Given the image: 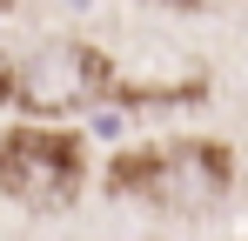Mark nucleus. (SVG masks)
Wrapping results in <instances>:
<instances>
[{
  "instance_id": "obj_4",
  "label": "nucleus",
  "mask_w": 248,
  "mask_h": 241,
  "mask_svg": "<svg viewBox=\"0 0 248 241\" xmlns=\"http://www.w3.org/2000/svg\"><path fill=\"white\" fill-rule=\"evenodd\" d=\"M168 7H202V0H168Z\"/></svg>"
},
{
  "instance_id": "obj_2",
  "label": "nucleus",
  "mask_w": 248,
  "mask_h": 241,
  "mask_svg": "<svg viewBox=\"0 0 248 241\" xmlns=\"http://www.w3.org/2000/svg\"><path fill=\"white\" fill-rule=\"evenodd\" d=\"M108 87V60L87 40H41L0 67V101L20 114H74Z\"/></svg>"
},
{
  "instance_id": "obj_3",
  "label": "nucleus",
  "mask_w": 248,
  "mask_h": 241,
  "mask_svg": "<svg viewBox=\"0 0 248 241\" xmlns=\"http://www.w3.org/2000/svg\"><path fill=\"white\" fill-rule=\"evenodd\" d=\"M87 181V154L61 127H7L0 134V195L20 201L27 214H61L74 208Z\"/></svg>"
},
{
  "instance_id": "obj_5",
  "label": "nucleus",
  "mask_w": 248,
  "mask_h": 241,
  "mask_svg": "<svg viewBox=\"0 0 248 241\" xmlns=\"http://www.w3.org/2000/svg\"><path fill=\"white\" fill-rule=\"evenodd\" d=\"M14 7H20V0H0V14H14Z\"/></svg>"
},
{
  "instance_id": "obj_1",
  "label": "nucleus",
  "mask_w": 248,
  "mask_h": 241,
  "mask_svg": "<svg viewBox=\"0 0 248 241\" xmlns=\"http://www.w3.org/2000/svg\"><path fill=\"white\" fill-rule=\"evenodd\" d=\"M108 188L134 195L161 214H215L235 188V161L215 141H161V148H134L108 167Z\"/></svg>"
}]
</instances>
